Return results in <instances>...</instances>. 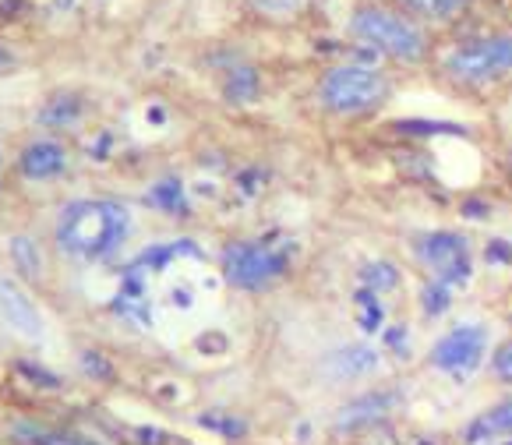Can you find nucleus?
<instances>
[{
    "label": "nucleus",
    "mask_w": 512,
    "mask_h": 445,
    "mask_svg": "<svg viewBox=\"0 0 512 445\" xmlns=\"http://www.w3.org/2000/svg\"><path fill=\"white\" fill-rule=\"evenodd\" d=\"M131 234V212L124 202L113 198H78L64 205L57 219V244L71 258L82 262H99L113 255Z\"/></svg>",
    "instance_id": "f257e3e1"
},
{
    "label": "nucleus",
    "mask_w": 512,
    "mask_h": 445,
    "mask_svg": "<svg viewBox=\"0 0 512 445\" xmlns=\"http://www.w3.org/2000/svg\"><path fill=\"white\" fill-rule=\"evenodd\" d=\"M318 99L329 114L357 117L378 110L389 99V78L375 64H336L325 71L318 85Z\"/></svg>",
    "instance_id": "f03ea898"
},
{
    "label": "nucleus",
    "mask_w": 512,
    "mask_h": 445,
    "mask_svg": "<svg viewBox=\"0 0 512 445\" xmlns=\"http://www.w3.org/2000/svg\"><path fill=\"white\" fill-rule=\"evenodd\" d=\"M350 32L364 46H371V50L403 64L424 61V53H428V36L421 32V25L414 18L396 15V11H385V8H361L350 18Z\"/></svg>",
    "instance_id": "7ed1b4c3"
},
{
    "label": "nucleus",
    "mask_w": 512,
    "mask_h": 445,
    "mask_svg": "<svg viewBox=\"0 0 512 445\" xmlns=\"http://www.w3.org/2000/svg\"><path fill=\"white\" fill-rule=\"evenodd\" d=\"M449 78L463 85H491L512 75V36H481L452 46L442 57Z\"/></svg>",
    "instance_id": "20e7f679"
},
{
    "label": "nucleus",
    "mask_w": 512,
    "mask_h": 445,
    "mask_svg": "<svg viewBox=\"0 0 512 445\" xmlns=\"http://www.w3.org/2000/svg\"><path fill=\"white\" fill-rule=\"evenodd\" d=\"M290 269V251L272 241H241L223 251V276L241 290H262Z\"/></svg>",
    "instance_id": "39448f33"
},
{
    "label": "nucleus",
    "mask_w": 512,
    "mask_h": 445,
    "mask_svg": "<svg viewBox=\"0 0 512 445\" xmlns=\"http://www.w3.org/2000/svg\"><path fill=\"white\" fill-rule=\"evenodd\" d=\"M484 354H488V325L463 322L438 336L435 347L428 350V364L449 375L452 382H467L474 378V371H481Z\"/></svg>",
    "instance_id": "423d86ee"
},
{
    "label": "nucleus",
    "mask_w": 512,
    "mask_h": 445,
    "mask_svg": "<svg viewBox=\"0 0 512 445\" xmlns=\"http://www.w3.org/2000/svg\"><path fill=\"white\" fill-rule=\"evenodd\" d=\"M414 255L424 269L431 272V280L449 283L452 290L463 287L474 272V258H470V241L456 230H431L414 241Z\"/></svg>",
    "instance_id": "0eeeda50"
},
{
    "label": "nucleus",
    "mask_w": 512,
    "mask_h": 445,
    "mask_svg": "<svg viewBox=\"0 0 512 445\" xmlns=\"http://www.w3.org/2000/svg\"><path fill=\"white\" fill-rule=\"evenodd\" d=\"M0 322L8 325L11 332H18L22 340H39L43 336V315H39V308L8 276H0Z\"/></svg>",
    "instance_id": "6e6552de"
},
{
    "label": "nucleus",
    "mask_w": 512,
    "mask_h": 445,
    "mask_svg": "<svg viewBox=\"0 0 512 445\" xmlns=\"http://www.w3.org/2000/svg\"><path fill=\"white\" fill-rule=\"evenodd\" d=\"M396 403H400V393L396 389H378V393H364L357 396V400H350L347 407H339L336 421H332V428L339 431V435H350V431H364L371 428L375 421H385V417L396 410Z\"/></svg>",
    "instance_id": "1a4fd4ad"
},
{
    "label": "nucleus",
    "mask_w": 512,
    "mask_h": 445,
    "mask_svg": "<svg viewBox=\"0 0 512 445\" xmlns=\"http://www.w3.org/2000/svg\"><path fill=\"white\" fill-rule=\"evenodd\" d=\"M378 364H382V354L371 343H347L325 357V375L332 382H357V378L375 375Z\"/></svg>",
    "instance_id": "9d476101"
},
{
    "label": "nucleus",
    "mask_w": 512,
    "mask_h": 445,
    "mask_svg": "<svg viewBox=\"0 0 512 445\" xmlns=\"http://www.w3.org/2000/svg\"><path fill=\"white\" fill-rule=\"evenodd\" d=\"M463 438H467L470 445L495 442V438H512V396H505L495 407L470 417L467 428H463Z\"/></svg>",
    "instance_id": "9b49d317"
},
{
    "label": "nucleus",
    "mask_w": 512,
    "mask_h": 445,
    "mask_svg": "<svg viewBox=\"0 0 512 445\" xmlns=\"http://www.w3.org/2000/svg\"><path fill=\"white\" fill-rule=\"evenodd\" d=\"M18 166H22V174L29 177V181H50V177L64 174L68 152L57 142H32V145H25Z\"/></svg>",
    "instance_id": "f8f14e48"
},
{
    "label": "nucleus",
    "mask_w": 512,
    "mask_h": 445,
    "mask_svg": "<svg viewBox=\"0 0 512 445\" xmlns=\"http://www.w3.org/2000/svg\"><path fill=\"white\" fill-rule=\"evenodd\" d=\"M223 92L230 103H251V99H258V92H262V78H258L255 68L241 64V68H230V75H226V82H223Z\"/></svg>",
    "instance_id": "ddd939ff"
},
{
    "label": "nucleus",
    "mask_w": 512,
    "mask_h": 445,
    "mask_svg": "<svg viewBox=\"0 0 512 445\" xmlns=\"http://www.w3.org/2000/svg\"><path fill=\"white\" fill-rule=\"evenodd\" d=\"M361 287L375 290V294H389V290L400 287V269L385 258H375V262L361 265Z\"/></svg>",
    "instance_id": "4468645a"
},
{
    "label": "nucleus",
    "mask_w": 512,
    "mask_h": 445,
    "mask_svg": "<svg viewBox=\"0 0 512 445\" xmlns=\"http://www.w3.org/2000/svg\"><path fill=\"white\" fill-rule=\"evenodd\" d=\"M15 438H22L29 445H96L82 435H71V431H46L43 424H18Z\"/></svg>",
    "instance_id": "2eb2a0df"
},
{
    "label": "nucleus",
    "mask_w": 512,
    "mask_h": 445,
    "mask_svg": "<svg viewBox=\"0 0 512 445\" xmlns=\"http://www.w3.org/2000/svg\"><path fill=\"white\" fill-rule=\"evenodd\" d=\"M11 262H15V269L22 272L25 280H36L43 272V258H39V248L32 237H11Z\"/></svg>",
    "instance_id": "dca6fc26"
},
{
    "label": "nucleus",
    "mask_w": 512,
    "mask_h": 445,
    "mask_svg": "<svg viewBox=\"0 0 512 445\" xmlns=\"http://www.w3.org/2000/svg\"><path fill=\"white\" fill-rule=\"evenodd\" d=\"M149 202L156 205V209L163 212H184L188 205H184V188L177 177H166V181H159L156 188L149 191Z\"/></svg>",
    "instance_id": "f3484780"
},
{
    "label": "nucleus",
    "mask_w": 512,
    "mask_h": 445,
    "mask_svg": "<svg viewBox=\"0 0 512 445\" xmlns=\"http://www.w3.org/2000/svg\"><path fill=\"white\" fill-rule=\"evenodd\" d=\"M382 294H375V290H357V308H361V315H357V322H361L364 332H378L385 322V308L382 301H378Z\"/></svg>",
    "instance_id": "a211bd4d"
},
{
    "label": "nucleus",
    "mask_w": 512,
    "mask_h": 445,
    "mask_svg": "<svg viewBox=\"0 0 512 445\" xmlns=\"http://www.w3.org/2000/svg\"><path fill=\"white\" fill-rule=\"evenodd\" d=\"M449 304H452V287H449V283L431 280L428 287L421 290V308H424V315H428V318H438L442 311H449Z\"/></svg>",
    "instance_id": "6ab92c4d"
},
{
    "label": "nucleus",
    "mask_w": 512,
    "mask_h": 445,
    "mask_svg": "<svg viewBox=\"0 0 512 445\" xmlns=\"http://www.w3.org/2000/svg\"><path fill=\"white\" fill-rule=\"evenodd\" d=\"M78 114H82V106H78L75 96L68 99H53V106H46L43 110V124H75Z\"/></svg>",
    "instance_id": "aec40b11"
},
{
    "label": "nucleus",
    "mask_w": 512,
    "mask_h": 445,
    "mask_svg": "<svg viewBox=\"0 0 512 445\" xmlns=\"http://www.w3.org/2000/svg\"><path fill=\"white\" fill-rule=\"evenodd\" d=\"M491 375H495L498 382L512 385V340H505L502 347L491 354Z\"/></svg>",
    "instance_id": "412c9836"
},
{
    "label": "nucleus",
    "mask_w": 512,
    "mask_h": 445,
    "mask_svg": "<svg viewBox=\"0 0 512 445\" xmlns=\"http://www.w3.org/2000/svg\"><path fill=\"white\" fill-rule=\"evenodd\" d=\"M403 11L414 18H428V22H442V4L438 0H400Z\"/></svg>",
    "instance_id": "4be33fe9"
},
{
    "label": "nucleus",
    "mask_w": 512,
    "mask_h": 445,
    "mask_svg": "<svg viewBox=\"0 0 512 445\" xmlns=\"http://www.w3.org/2000/svg\"><path fill=\"white\" fill-rule=\"evenodd\" d=\"M198 421H202L205 428H212V431H219V435H226V438H241L244 435V421H230V417H216V414H202Z\"/></svg>",
    "instance_id": "5701e85b"
},
{
    "label": "nucleus",
    "mask_w": 512,
    "mask_h": 445,
    "mask_svg": "<svg viewBox=\"0 0 512 445\" xmlns=\"http://www.w3.org/2000/svg\"><path fill=\"white\" fill-rule=\"evenodd\" d=\"M251 4L258 11H265V15H294L304 0H251Z\"/></svg>",
    "instance_id": "b1692460"
},
{
    "label": "nucleus",
    "mask_w": 512,
    "mask_h": 445,
    "mask_svg": "<svg viewBox=\"0 0 512 445\" xmlns=\"http://www.w3.org/2000/svg\"><path fill=\"white\" fill-rule=\"evenodd\" d=\"M385 343H389L392 350H407V329H400V325H396V329H389V332H385Z\"/></svg>",
    "instance_id": "393cba45"
},
{
    "label": "nucleus",
    "mask_w": 512,
    "mask_h": 445,
    "mask_svg": "<svg viewBox=\"0 0 512 445\" xmlns=\"http://www.w3.org/2000/svg\"><path fill=\"white\" fill-rule=\"evenodd\" d=\"M438 4H442V22L445 18H452V15H460L463 8H467L470 0H438Z\"/></svg>",
    "instance_id": "a878e982"
},
{
    "label": "nucleus",
    "mask_w": 512,
    "mask_h": 445,
    "mask_svg": "<svg viewBox=\"0 0 512 445\" xmlns=\"http://www.w3.org/2000/svg\"><path fill=\"white\" fill-rule=\"evenodd\" d=\"M138 442H142V445H163L166 435H159L156 428H149V431H138Z\"/></svg>",
    "instance_id": "bb28decb"
}]
</instances>
